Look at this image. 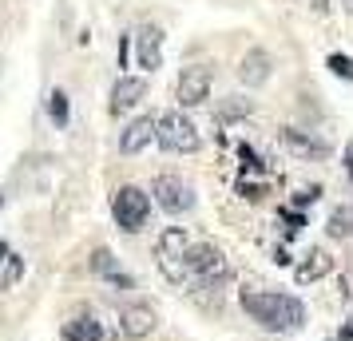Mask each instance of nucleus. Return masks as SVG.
<instances>
[{
    "instance_id": "19",
    "label": "nucleus",
    "mask_w": 353,
    "mask_h": 341,
    "mask_svg": "<svg viewBox=\"0 0 353 341\" xmlns=\"http://www.w3.org/2000/svg\"><path fill=\"white\" fill-rule=\"evenodd\" d=\"M20 274H24V258H17V254H4V270H0V290H12L20 282Z\"/></svg>"
},
{
    "instance_id": "21",
    "label": "nucleus",
    "mask_w": 353,
    "mask_h": 341,
    "mask_svg": "<svg viewBox=\"0 0 353 341\" xmlns=\"http://www.w3.org/2000/svg\"><path fill=\"white\" fill-rule=\"evenodd\" d=\"M48 115L60 123V127L68 123V96H64V92H52V96H48Z\"/></svg>"
},
{
    "instance_id": "2",
    "label": "nucleus",
    "mask_w": 353,
    "mask_h": 341,
    "mask_svg": "<svg viewBox=\"0 0 353 341\" xmlns=\"http://www.w3.org/2000/svg\"><path fill=\"white\" fill-rule=\"evenodd\" d=\"M187 254H191V238H187V230L183 227H167L159 234V242H155V262H159V270L167 282H187L191 270H187Z\"/></svg>"
},
{
    "instance_id": "10",
    "label": "nucleus",
    "mask_w": 353,
    "mask_h": 341,
    "mask_svg": "<svg viewBox=\"0 0 353 341\" xmlns=\"http://www.w3.org/2000/svg\"><path fill=\"white\" fill-rule=\"evenodd\" d=\"M334 254L330 250H321V246H314V250H305V258L294 266V278H298V286H314V282H321L325 274H334Z\"/></svg>"
},
{
    "instance_id": "11",
    "label": "nucleus",
    "mask_w": 353,
    "mask_h": 341,
    "mask_svg": "<svg viewBox=\"0 0 353 341\" xmlns=\"http://www.w3.org/2000/svg\"><path fill=\"white\" fill-rule=\"evenodd\" d=\"M155 127H159V115H139V119H131L123 135H119V151L123 155H139L151 139H155Z\"/></svg>"
},
{
    "instance_id": "24",
    "label": "nucleus",
    "mask_w": 353,
    "mask_h": 341,
    "mask_svg": "<svg viewBox=\"0 0 353 341\" xmlns=\"http://www.w3.org/2000/svg\"><path fill=\"white\" fill-rule=\"evenodd\" d=\"M274 262H278V266H286V262H294V258H290V250H282V246H278V250H274Z\"/></svg>"
},
{
    "instance_id": "7",
    "label": "nucleus",
    "mask_w": 353,
    "mask_h": 341,
    "mask_svg": "<svg viewBox=\"0 0 353 341\" xmlns=\"http://www.w3.org/2000/svg\"><path fill=\"white\" fill-rule=\"evenodd\" d=\"M151 195H155V203H159L167 214H187L194 207V191L179 179V175H155Z\"/></svg>"
},
{
    "instance_id": "23",
    "label": "nucleus",
    "mask_w": 353,
    "mask_h": 341,
    "mask_svg": "<svg viewBox=\"0 0 353 341\" xmlns=\"http://www.w3.org/2000/svg\"><path fill=\"white\" fill-rule=\"evenodd\" d=\"M314 198H321V187H305V191H298V195H294V207H310Z\"/></svg>"
},
{
    "instance_id": "13",
    "label": "nucleus",
    "mask_w": 353,
    "mask_h": 341,
    "mask_svg": "<svg viewBox=\"0 0 353 341\" xmlns=\"http://www.w3.org/2000/svg\"><path fill=\"white\" fill-rule=\"evenodd\" d=\"M143 96H147V80H139V76H119L112 87V115L131 112Z\"/></svg>"
},
{
    "instance_id": "9",
    "label": "nucleus",
    "mask_w": 353,
    "mask_h": 341,
    "mask_svg": "<svg viewBox=\"0 0 353 341\" xmlns=\"http://www.w3.org/2000/svg\"><path fill=\"white\" fill-rule=\"evenodd\" d=\"M155 325H159V313L147 306V302H135L119 313V333L128 341H139V338H151L155 333Z\"/></svg>"
},
{
    "instance_id": "5",
    "label": "nucleus",
    "mask_w": 353,
    "mask_h": 341,
    "mask_svg": "<svg viewBox=\"0 0 353 341\" xmlns=\"http://www.w3.org/2000/svg\"><path fill=\"white\" fill-rule=\"evenodd\" d=\"M187 270H191V278H199V282H226V278H230V266H226L223 250L214 242H194L191 254H187Z\"/></svg>"
},
{
    "instance_id": "22",
    "label": "nucleus",
    "mask_w": 353,
    "mask_h": 341,
    "mask_svg": "<svg viewBox=\"0 0 353 341\" xmlns=\"http://www.w3.org/2000/svg\"><path fill=\"white\" fill-rule=\"evenodd\" d=\"M282 223H286L290 234H298V230L305 227V214H302V211H282Z\"/></svg>"
},
{
    "instance_id": "12",
    "label": "nucleus",
    "mask_w": 353,
    "mask_h": 341,
    "mask_svg": "<svg viewBox=\"0 0 353 341\" xmlns=\"http://www.w3.org/2000/svg\"><path fill=\"white\" fill-rule=\"evenodd\" d=\"M270 72H274V60H270L266 48H250L239 60V80L246 83V87H262V83L270 80Z\"/></svg>"
},
{
    "instance_id": "17",
    "label": "nucleus",
    "mask_w": 353,
    "mask_h": 341,
    "mask_svg": "<svg viewBox=\"0 0 353 341\" xmlns=\"http://www.w3.org/2000/svg\"><path fill=\"white\" fill-rule=\"evenodd\" d=\"M325 234L334 242H350L353 238V203H341L330 218H325Z\"/></svg>"
},
{
    "instance_id": "3",
    "label": "nucleus",
    "mask_w": 353,
    "mask_h": 341,
    "mask_svg": "<svg viewBox=\"0 0 353 341\" xmlns=\"http://www.w3.org/2000/svg\"><path fill=\"white\" fill-rule=\"evenodd\" d=\"M155 139H159V147L171 151V155H194V151L203 147L199 127L191 123V115H183V112H163L159 127H155Z\"/></svg>"
},
{
    "instance_id": "1",
    "label": "nucleus",
    "mask_w": 353,
    "mask_h": 341,
    "mask_svg": "<svg viewBox=\"0 0 353 341\" xmlns=\"http://www.w3.org/2000/svg\"><path fill=\"white\" fill-rule=\"evenodd\" d=\"M242 309L254 318L262 329L270 333H294L305 325V306L294 293H278V290H242L239 293Z\"/></svg>"
},
{
    "instance_id": "20",
    "label": "nucleus",
    "mask_w": 353,
    "mask_h": 341,
    "mask_svg": "<svg viewBox=\"0 0 353 341\" xmlns=\"http://www.w3.org/2000/svg\"><path fill=\"white\" fill-rule=\"evenodd\" d=\"M325 68L334 72L337 80H353V60H350V56H341V52H334V56L325 60Z\"/></svg>"
},
{
    "instance_id": "6",
    "label": "nucleus",
    "mask_w": 353,
    "mask_h": 341,
    "mask_svg": "<svg viewBox=\"0 0 353 341\" xmlns=\"http://www.w3.org/2000/svg\"><path fill=\"white\" fill-rule=\"evenodd\" d=\"M210 68L207 64H191L179 72V83H175V99L179 107H199V103H207L210 99Z\"/></svg>"
},
{
    "instance_id": "18",
    "label": "nucleus",
    "mask_w": 353,
    "mask_h": 341,
    "mask_svg": "<svg viewBox=\"0 0 353 341\" xmlns=\"http://www.w3.org/2000/svg\"><path fill=\"white\" fill-rule=\"evenodd\" d=\"M254 112V99H242V96H226L219 107H214V119L219 123H234V119H246Z\"/></svg>"
},
{
    "instance_id": "15",
    "label": "nucleus",
    "mask_w": 353,
    "mask_h": 341,
    "mask_svg": "<svg viewBox=\"0 0 353 341\" xmlns=\"http://www.w3.org/2000/svg\"><path fill=\"white\" fill-rule=\"evenodd\" d=\"M64 341H103V325L92 313H80V318L64 322Z\"/></svg>"
},
{
    "instance_id": "26",
    "label": "nucleus",
    "mask_w": 353,
    "mask_h": 341,
    "mask_svg": "<svg viewBox=\"0 0 353 341\" xmlns=\"http://www.w3.org/2000/svg\"><path fill=\"white\" fill-rule=\"evenodd\" d=\"M330 8V0H314V12H325Z\"/></svg>"
},
{
    "instance_id": "4",
    "label": "nucleus",
    "mask_w": 353,
    "mask_h": 341,
    "mask_svg": "<svg viewBox=\"0 0 353 341\" xmlns=\"http://www.w3.org/2000/svg\"><path fill=\"white\" fill-rule=\"evenodd\" d=\"M112 214H115V223H119V230L135 234V230H143V227H147L151 198H147L139 187H119V191L112 195Z\"/></svg>"
},
{
    "instance_id": "27",
    "label": "nucleus",
    "mask_w": 353,
    "mask_h": 341,
    "mask_svg": "<svg viewBox=\"0 0 353 341\" xmlns=\"http://www.w3.org/2000/svg\"><path fill=\"white\" fill-rule=\"evenodd\" d=\"M345 8H350V12H353V0H345Z\"/></svg>"
},
{
    "instance_id": "8",
    "label": "nucleus",
    "mask_w": 353,
    "mask_h": 341,
    "mask_svg": "<svg viewBox=\"0 0 353 341\" xmlns=\"http://www.w3.org/2000/svg\"><path fill=\"white\" fill-rule=\"evenodd\" d=\"M278 143L286 147L290 155H298V159H330V143H325V139H318L314 131L282 127V131H278Z\"/></svg>"
},
{
    "instance_id": "16",
    "label": "nucleus",
    "mask_w": 353,
    "mask_h": 341,
    "mask_svg": "<svg viewBox=\"0 0 353 341\" xmlns=\"http://www.w3.org/2000/svg\"><path fill=\"white\" fill-rule=\"evenodd\" d=\"M92 270H96L99 278H108L112 286H123V290H131V278L123 274L119 266H115V254H112V250H103V246H99L96 254H92Z\"/></svg>"
},
{
    "instance_id": "14",
    "label": "nucleus",
    "mask_w": 353,
    "mask_h": 341,
    "mask_svg": "<svg viewBox=\"0 0 353 341\" xmlns=\"http://www.w3.org/2000/svg\"><path fill=\"white\" fill-rule=\"evenodd\" d=\"M139 44V64L147 68V72H155V68L163 64V32L155 28V24H147V28H139V36H135Z\"/></svg>"
},
{
    "instance_id": "25",
    "label": "nucleus",
    "mask_w": 353,
    "mask_h": 341,
    "mask_svg": "<svg viewBox=\"0 0 353 341\" xmlns=\"http://www.w3.org/2000/svg\"><path fill=\"white\" fill-rule=\"evenodd\" d=\"M341 341H353V325H341Z\"/></svg>"
}]
</instances>
